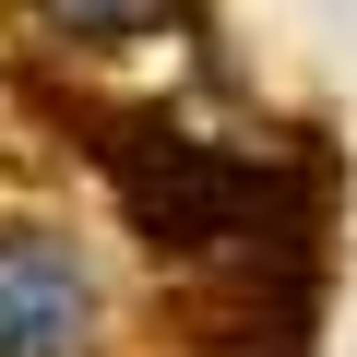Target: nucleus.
<instances>
[{
  "label": "nucleus",
  "mask_w": 357,
  "mask_h": 357,
  "mask_svg": "<svg viewBox=\"0 0 357 357\" xmlns=\"http://www.w3.org/2000/svg\"><path fill=\"white\" fill-rule=\"evenodd\" d=\"M96 345H107V286L84 238L0 227V357H96Z\"/></svg>",
  "instance_id": "1"
},
{
  "label": "nucleus",
  "mask_w": 357,
  "mask_h": 357,
  "mask_svg": "<svg viewBox=\"0 0 357 357\" xmlns=\"http://www.w3.org/2000/svg\"><path fill=\"white\" fill-rule=\"evenodd\" d=\"M178 0H36V24L72 36V48H107V36H155Z\"/></svg>",
  "instance_id": "2"
}]
</instances>
